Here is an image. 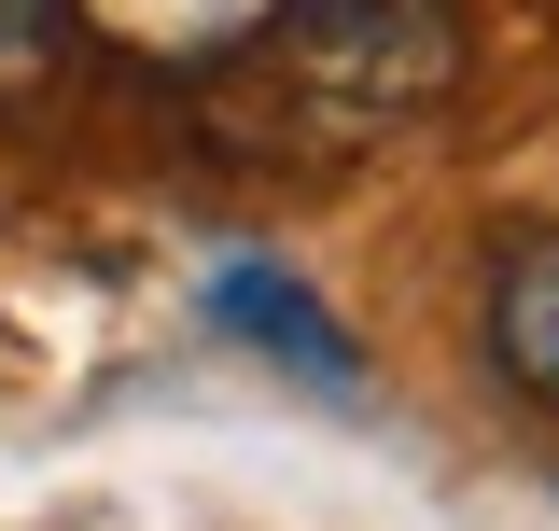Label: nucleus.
<instances>
[{
    "mask_svg": "<svg viewBox=\"0 0 559 531\" xmlns=\"http://www.w3.org/2000/svg\"><path fill=\"white\" fill-rule=\"evenodd\" d=\"M448 70H462V0H280L210 70V98L266 154H364L378 127L433 113Z\"/></svg>",
    "mask_w": 559,
    "mask_h": 531,
    "instance_id": "obj_1",
    "label": "nucleus"
},
{
    "mask_svg": "<svg viewBox=\"0 0 559 531\" xmlns=\"http://www.w3.org/2000/svg\"><path fill=\"white\" fill-rule=\"evenodd\" d=\"M476 335H489V378H503L518 405H546V420H559V238L489 252V308H476Z\"/></svg>",
    "mask_w": 559,
    "mask_h": 531,
    "instance_id": "obj_2",
    "label": "nucleus"
},
{
    "mask_svg": "<svg viewBox=\"0 0 559 531\" xmlns=\"http://www.w3.org/2000/svg\"><path fill=\"white\" fill-rule=\"evenodd\" d=\"M210 322H224V335H252V350H280V364H308V392L364 405V378H349V335L322 322L294 280H266V266H210Z\"/></svg>",
    "mask_w": 559,
    "mask_h": 531,
    "instance_id": "obj_3",
    "label": "nucleus"
}]
</instances>
